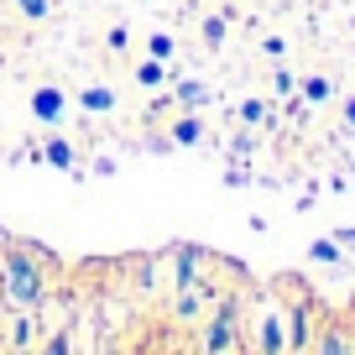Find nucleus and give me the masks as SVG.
<instances>
[{"mask_svg":"<svg viewBox=\"0 0 355 355\" xmlns=\"http://www.w3.org/2000/svg\"><path fill=\"white\" fill-rule=\"evenodd\" d=\"M84 110H94V115L115 110V94H110V89H84Z\"/></svg>","mask_w":355,"mask_h":355,"instance_id":"0eeeda50","label":"nucleus"},{"mask_svg":"<svg viewBox=\"0 0 355 355\" xmlns=\"http://www.w3.org/2000/svg\"><path fill=\"white\" fill-rule=\"evenodd\" d=\"M42 157H47V162H53V167H73V146H68L63 136H53V141L42 146Z\"/></svg>","mask_w":355,"mask_h":355,"instance_id":"423d86ee","label":"nucleus"},{"mask_svg":"<svg viewBox=\"0 0 355 355\" xmlns=\"http://www.w3.org/2000/svg\"><path fill=\"white\" fill-rule=\"evenodd\" d=\"M173 53V37H152V58H167Z\"/></svg>","mask_w":355,"mask_h":355,"instance_id":"f3484780","label":"nucleus"},{"mask_svg":"<svg viewBox=\"0 0 355 355\" xmlns=\"http://www.w3.org/2000/svg\"><path fill=\"white\" fill-rule=\"evenodd\" d=\"M32 110H37V121H58V115H63V94H58V89H37Z\"/></svg>","mask_w":355,"mask_h":355,"instance_id":"39448f33","label":"nucleus"},{"mask_svg":"<svg viewBox=\"0 0 355 355\" xmlns=\"http://www.w3.org/2000/svg\"><path fill=\"white\" fill-rule=\"evenodd\" d=\"M309 256H313V261H340V245H334V241H313Z\"/></svg>","mask_w":355,"mask_h":355,"instance_id":"f8f14e48","label":"nucleus"},{"mask_svg":"<svg viewBox=\"0 0 355 355\" xmlns=\"http://www.w3.org/2000/svg\"><path fill=\"white\" fill-rule=\"evenodd\" d=\"M345 125H350V131H355V100L345 105Z\"/></svg>","mask_w":355,"mask_h":355,"instance_id":"a211bd4d","label":"nucleus"},{"mask_svg":"<svg viewBox=\"0 0 355 355\" xmlns=\"http://www.w3.org/2000/svg\"><path fill=\"white\" fill-rule=\"evenodd\" d=\"M136 84H146V89L162 84V58H157V63H141V68H136Z\"/></svg>","mask_w":355,"mask_h":355,"instance_id":"9b49d317","label":"nucleus"},{"mask_svg":"<svg viewBox=\"0 0 355 355\" xmlns=\"http://www.w3.org/2000/svg\"><path fill=\"white\" fill-rule=\"evenodd\" d=\"M313 355H355V345H350V334H345L340 324H324V334L313 340Z\"/></svg>","mask_w":355,"mask_h":355,"instance_id":"7ed1b4c3","label":"nucleus"},{"mask_svg":"<svg viewBox=\"0 0 355 355\" xmlns=\"http://www.w3.org/2000/svg\"><path fill=\"white\" fill-rule=\"evenodd\" d=\"M340 241H345V245H355V230H340Z\"/></svg>","mask_w":355,"mask_h":355,"instance_id":"6ab92c4d","label":"nucleus"},{"mask_svg":"<svg viewBox=\"0 0 355 355\" xmlns=\"http://www.w3.org/2000/svg\"><path fill=\"white\" fill-rule=\"evenodd\" d=\"M334 89H329V78H303V100H313V105H324Z\"/></svg>","mask_w":355,"mask_h":355,"instance_id":"6e6552de","label":"nucleus"},{"mask_svg":"<svg viewBox=\"0 0 355 355\" xmlns=\"http://www.w3.org/2000/svg\"><path fill=\"white\" fill-rule=\"evenodd\" d=\"M173 136H178V141H183V146H189L193 136H199V121H178V131H173Z\"/></svg>","mask_w":355,"mask_h":355,"instance_id":"2eb2a0df","label":"nucleus"},{"mask_svg":"<svg viewBox=\"0 0 355 355\" xmlns=\"http://www.w3.org/2000/svg\"><path fill=\"white\" fill-rule=\"evenodd\" d=\"M42 355H68V329H58L53 340H47V350Z\"/></svg>","mask_w":355,"mask_h":355,"instance_id":"4468645a","label":"nucleus"},{"mask_svg":"<svg viewBox=\"0 0 355 355\" xmlns=\"http://www.w3.org/2000/svg\"><path fill=\"white\" fill-rule=\"evenodd\" d=\"M16 355H37V350H16Z\"/></svg>","mask_w":355,"mask_h":355,"instance_id":"aec40b11","label":"nucleus"},{"mask_svg":"<svg viewBox=\"0 0 355 355\" xmlns=\"http://www.w3.org/2000/svg\"><path fill=\"white\" fill-rule=\"evenodd\" d=\"M261 355H288V350H282V319H277V309L261 319Z\"/></svg>","mask_w":355,"mask_h":355,"instance_id":"20e7f679","label":"nucleus"},{"mask_svg":"<svg viewBox=\"0 0 355 355\" xmlns=\"http://www.w3.org/2000/svg\"><path fill=\"white\" fill-rule=\"evenodd\" d=\"M16 6H21V11L32 16V21H37V16H47V0H16Z\"/></svg>","mask_w":355,"mask_h":355,"instance_id":"dca6fc26","label":"nucleus"},{"mask_svg":"<svg viewBox=\"0 0 355 355\" xmlns=\"http://www.w3.org/2000/svg\"><path fill=\"white\" fill-rule=\"evenodd\" d=\"M26 340H32V313H16V324H11V345H16V350H26Z\"/></svg>","mask_w":355,"mask_h":355,"instance_id":"1a4fd4ad","label":"nucleus"},{"mask_svg":"<svg viewBox=\"0 0 355 355\" xmlns=\"http://www.w3.org/2000/svg\"><path fill=\"white\" fill-rule=\"evenodd\" d=\"M193 313H199V293H193V282L183 293H178V319H193Z\"/></svg>","mask_w":355,"mask_h":355,"instance_id":"9d476101","label":"nucleus"},{"mask_svg":"<svg viewBox=\"0 0 355 355\" xmlns=\"http://www.w3.org/2000/svg\"><path fill=\"white\" fill-rule=\"evenodd\" d=\"M0 282H6V298H11L16 313H37V303H42V266H37L32 251H11L6 256Z\"/></svg>","mask_w":355,"mask_h":355,"instance_id":"f257e3e1","label":"nucleus"},{"mask_svg":"<svg viewBox=\"0 0 355 355\" xmlns=\"http://www.w3.org/2000/svg\"><path fill=\"white\" fill-rule=\"evenodd\" d=\"M178 100H183V105H204V100H209V89H204V84H183V89H178Z\"/></svg>","mask_w":355,"mask_h":355,"instance_id":"ddd939ff","label":"nucleus"},{"mask_svg":"<svg viewBox=\"0 0 355 355\" xmlns=\"http://www.w3.org/2000/svg\"><path fill=\"white\" fill-rule=\"evenodd\" d=\"M235 309L241 303H220V313H214V324H209V334H204V355H230L235 350Z\"/></svg>","mask_w":355,"mask_h":355,"instance_id":"f03ea898","label":"nucleus"}]
</instances>
